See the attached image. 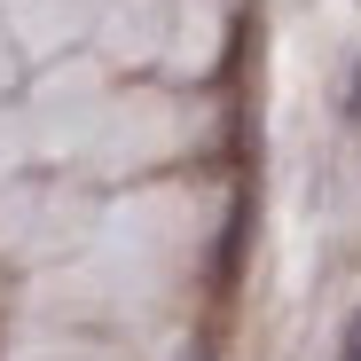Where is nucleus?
Here are the masks:
<instances>
[{"label": "nucleus", "mask_w": 361, "mask_h": 361, "mask_svg": "<svg viewBox=\"0 0 361 361\" xmlns=\"http://www.w3.org/2000/svg\"><path fill=\"white\" fill-rule=\"evenodd\" d=\"M338 361H361V307H353V322H345V338H338Z\"/></svg>", "instance_id": "f257e3e1"}]
</instances>
